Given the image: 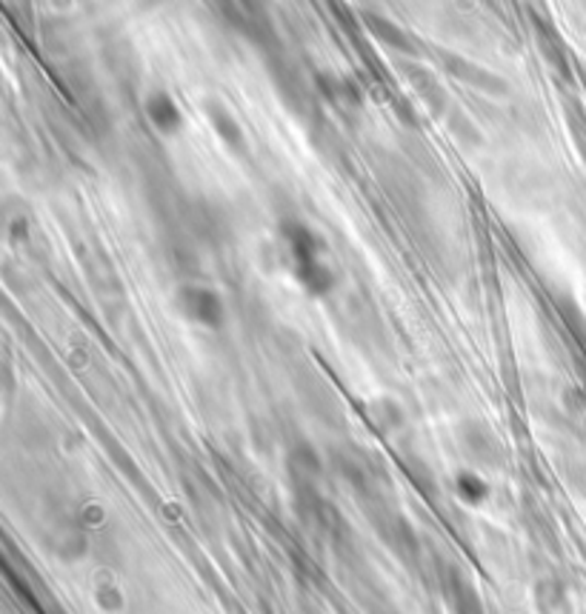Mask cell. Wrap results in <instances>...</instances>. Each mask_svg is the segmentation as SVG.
I'll use <instances>...</instances> for the list:
<instances>
[{
	"label": "cell",
	"mask_w": 586,
	"mask_h": 614,
	"mask_svg": "<svg viewBox=\"0 0 586 614\" xmlns=\"http://www.w3.org/2000/svg\"><path fill=\"white\" fill-rule=\"evenodd\" d=\"M455 492H458V497L464 500V504L478 506L487 500V495H490V486H487V481H483L478 472H460L458 481H455Z\"/></svg>",
	"instance_id": "cell-1"
}]
</instances>
